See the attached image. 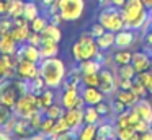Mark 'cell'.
<instances>
[{"instance_id":"obj_51","label":"cell","mask_w":152,"mask_h":140,"mask_svg":"<svg viewBox=\"0 0 152 140\" xmlns=\"http://www.w3.org/2000/svg\"><path fill=\"white\" fill-rule=\"evenodd\" d=\"M134 80L131 78H119V83H118V90H131Z\"/></svg>"},{"instance_id":"obj_55","label":"cell","mask_w":152,"mask_h":140,"mask_svg":"<svg viewBox=\"0 0 152 140\" xmlns=\"http://www.w3.org/2000/svg\"><path fill=\"white\" fill-rule=\"evenodd\" d=\"M57 0H39V5H41V8H44V10H48L51 5H54Z\"/></svg>"},{"instance_id":"obj_1","label":"cell","mask_w":152,"mask_h":140,"mask_svg":"<svg viewBox=\"0 0 152 140\" xmlns=\"http://www.w3.org/2000/svg\"><path fill=\"white\" fill-rule=\"evenodd\" d=\"M67 64L64 59L57 57H48V59H41L39 62V75L43 77L44 83L48 88H62L64 81L67 78Z\"/></svg>"},{"instance_id":"obj_37","label":"cell","mask_w":152,"mask_h":140,"mask_svg":"<svg viewBox=\"0 0 152 140\" xmlns=\"http://www.w3.org/2000/svg\"><path fill=\"white\" fill-rule=\"evenodd\" d=\"M95 107H96V111L100 112V116H102L103 119H106V117H110V116H115V114H113V107H111V101L103 99L102 103H98Z\"/></svg>"},{"instance_id":"obj_8","label":"cell","mask_w":152,"mask_h":140,"mask_svg":"<svg viewBox=\"0 0 152 140\" xmlns=\"http://www.w3.org/2000/svg\"><path fill=\"white\" fill-rule=\"evenodd\" d=\"M20 98V93L17 91L13 85V80L12 78H2L0 80V104L4 106H8L13 109V106L17 104V99Z\"/></svg>"},{"instance_id":"obj_31","label":"cell","mask_w":152,"mask_h":140,"mask_svg":"<svg viewBox=\"0 0 152 140\" xmlns=\"http://www.w3.org/2000/svg\"><path fill=\"white\" fill-rule=\"evenodd\" d=\"M113 60H115V65H126L131 64L132 60V51L131 49H116L115 54H113Z\"/></svg>"},{"instance_id":"obj_39","label":"cell","mask_w":152,"mask_h":140,"mask_svg":"<svg viewBox=\"0 0 152 140\" xmlns=\"http://www.w3.org/2000/svg\"><path fill=\"white\" fill-rule=\"evenodd\" d=\"M100 75L98 73H82V86H98Z\"/></svg>"},{"instance_id":"obj_58","label":"cell","mask_w":152,"mask_h":140,"mask_svg":"<svg viewBox=\"0 0 152 140\" xmlns=\"http://www.w3.org/2000/svg\"><path fill=\"white\" fill-rule=\"evenodd\" d=\"M110 140H119V139H118V137H113V139H110Z\"/></svg>"},{"instance_id":"obj_14","label":"cell","mask_w":152,"mask_h":140,"mask_svg":"<svg viewBox=\"0 0 152 140\" xmlns=\"http://www.w3.org/2000/svg\"><path fill=\"white\" fill-rule=\"evenodd\" d=\"M80 96L85 106H96L103 99H106V96L98 86H80Z\"/></svg>"},{"instance_id":"obj_9","label":"cell","mask_w":152,"mask_h":140,"mask_svg":"<svg viewBox=\"0 0 152 140\" xmlns=\"http://www.w3.org/2000/svg\"><path fill=\"white\" fill-rule=\"evenodd\" d=\"M15 73L21 80L30 81L33 78L39 77V64L26 60V59H20V60H17V65H15Z\"/></svg>"},{"instance_id":"obj_45","label":"cell","mask_w":152,"mask_h":140,"mask_svg":"<svg viewBox=\"0 0 152 140\" xmlns=\"http://www.w3.org/2000/svg\"><path fill=\"white\" fill-rule=\"evenodd\" d=\"M131 91L136 94V96L141 99V98H147L149 96V91H147V88L144 86L142 83H139V81H136L134 80V83H132V88H131Z\"/></svg>"},{"instance_id":"obj_24","label":"cell","mask_w":152,"mask_h":140,"mask_svg":"<svg viewBox=\"0 0 152 140\" xmlns=\"http://www.w3.org/2000/svg\"><path fill=\"white\" fill-rule=\"evenodd\" d=\"M41 36L46 38V39H53V41H56V42H61L62 38H64L61 26L59 25H53V23H48V26L44 28V31L41 33Z\"/></svg>"},{"instance_id":"obj_48","label":"cell","mask_w":152,"mask_h":140,"mask_svg":"<svg viewBox=\"0 0 152 140\" xmlns=\"http://www.w3.org/2000/svg\"><path fill=\"white\" fill-rule=\"evenodd\" d=\"M111 107H113V114H115V116H116V114H121V112H124V111L129 109V107L126 106L124 103H121V101L116 99V98L111 101Z\"/></svg>"},{"instance_id":"obj_54","label":"cell","mask_w":152,"mask_h":140,"mask_svg":"<svg viewBox=\"0 0 152 140\" xmlns=\"http://www.w3.org/2000/svg\"><path fill=\"white\" fill-rule=\"evenodd\" d=\"M139 140H152V127L149 130H145V132L139 133Z\"/></svg>"},{"instance_id":"obj_59","label":"cell","mask_w":152,"mask_h":140,"mask_svg":"<svg viewBox=\"0 0 152 140\" xmlns=\"http://www.w3.org/2000/svg\"><path fill=\"white\" fill-rule=\"evenodd\" d=\"M96 140H105V139H96Z\"/></svg>"},{"instance_id":"obj_29","label":"cell","mask_w":152,"mask_h":140,"mask_svg":"<svg viewBox=\"0 0 152 140\" xmlns=\"http://www.w3.org/2000/svg\"><path fill=\"white\" fill-rule=\"evenodd\" d=\"M25 2L26 0H8V15L12 20H17L23 16L25 10Z\"/></svg>"},{"instance_id":"obj_6","label":"cell","mask_w":152,"mask_h":140,"mask_svg":"<svg viewBox=\"0 0 152 140\" xmlns=\"http://www.w3.org/2000/svg\"><path fill=\"white\" fill-rule=\"evenodd\" d=\"M36 111H41L38 107V94L31 93V91L21 94L17 99V104L13 106V114L17 117H21V119H28Z\"/></svg>"},{"instance_id":"obj_60","label":"cell","mask_w":152,"mask_h":140,"mask_svg":"<svg viewBox=\"0 0 152 140\" xmlns=\"http://www.w3.org/2000/svg\"><path fill=\"white\" fill-rule=\"evenodd\" d=\"M151 31H152V26H151Z\"/></svg>"},{"instance_id":"obj_30","label":"cell","mask_w":152,"mask_h":140,"mask_svg":"<svg viewBox=\"0 0 152 140\" xmlns=\"http://www.w3.org/2000/svg\"><path fill=\"white\" fill-rule=\"evenodd\" d=\"M115 98H116V99H119L121 103H124L128 107H132L136 103H137V99H139V98L136 96L131 90H116Z\"/></svg>"},{"instance_id":"obj_43","label":"cell","mask_w":152,"mask_h":140,"mask_svg":"<svg viewBox=\"0 0 152 140\" xmlns=\"http://www.w3.org/2000/svg\"><path fill=\"white\" fill-rule=\"evenodd\" d=\"M15 26V21L10 18V16H4V18H0V36L2 34H8V33L13 29Z\"/></svg>"},{"instance_id":"obj_22","label":"cell","mask_w":152,"mask_h":140,"mask_svg":"<svg viewBox=\"0 0 152 140\" xmlns=\"http://www.w3.org/2000/svg\"><path fill=\"white\" fill-rule=\"evenodd\" d=\"M79 68L82 73H100V70L103 68V62L96 59H87V60L79 62Z\"/></svg>"},{"instance_id":"obj_3","label":"cell","mask_w":152,"mask_h":140,"mask_svg":"<svg viewBox=\"0 0 152 140\" xmlns=\"http://www.w3.org/2000/svg\"><path fill=\"white\" fill-rule=\"evenodd\" d=\"M72 59L79 64L87 59H93L98 52V46H96V39L93 38L90 33H83L80 38L72 44Z\"/></svg>"},{"instance_id":"obj_16","label":"cell","mask_w":152,"mask_h":140,"mask_svg":"<svg viewBox=\"0 0 152 140\" xmlns=\"http://www.w3.org/2000/svg\"><path fill=\"white\" fill-rule=\"evenodd\" d=\"M34 132H36V130L30 125L28 119H21V117H18L17 124H15L13 130H12V135H13L17 140H26L28 137H31Z\"/></svg>"},{"instance_id":"obj_34","label":"cell","mask_w":152,"mask_h":140,"mask_svg":"<svg viewBox=\"0 0 152 140\" xmlns=\"http://www.w3.org/2000/svg\"><path fill=\"white\" fill-rule=\"evenodd\" d=\"M116 75H118L119 78H131V80H134L136 78V70L134 67H132V64H126V65H119L118 68H116L115 72Z\"/></svg>"},{"instance_id":"obj_52","label":"cell","mask_w":152,"mask_h":140,"mask_svg":"<svg viewBox=\"0 0 152 140\" xmlns=\"http://www.w3.org/2000/svg\"><path fill=\"white\" fill-rule=\"evenodd\" d=\"M49 23H53V25H61V23H64V20L61 18V13H53V15H49Z\"/></svg>"},{"instance_id":"obj_35","label":"cell","mask_w":152,"mask_h":140,"mask_svg":"<svg viewBox=\"0 0 152 140\" xmlns=\"http://www.w3.org/2000/svg\"><path fill=\"white\" fill-rule=\"evenodd\" d=\"M48 23H49V20H46V16L39 15V16H36L34 20L30 21V29L34 33H43L44 28L48 26Z\"/></svg>"},{"instance_id":"obj_42","label":"cell","mask_w":152,"mask_h":140,"mask_svg":"<svg viewBox=\"0 0 152 140\" xmlns=\"http://www.w3.org/2000/svg\"><path fill=\"white\" fill-rule=\"evenodd\" d=\"M136 133V129L132 125H128V127H119L116 129V137L119 140H129L132 135Z\"/></svg>"},{"instance_id":"obj_33","label":"cell","mask_w":152,"mask_h":140,"mask_svg":"<svg viewBox=\"0 0 152 140\" xmlns=\"http://www.w3.org/2000/svg\"><path fill=\"white\" fill-rule=\"evenodd\" d=\"M134 80L144 85V86L147 88L149 94L152 96V68H151V70H147V72H141V73H137Z\"/></svg>"},{"instance_id":"obj_50","label":"cell","mask_w":152,"mask_h":140,"mask_svg":"<svg viewBox=\"0 0 152 140\" xmlns=\"http://www.w3.org/2000/svg\"><path fill=\"white\" fill-rule=\"evenodd\" d=\"M151 127H152L151 124H149V122H145V120H142V119H139L137 122L134 124V129H136V132H137V133L145 132V130H149Z\"/></svg>"},{"instance_id":"obj_47","label":"cell","mask_w":152,"mask_h":140,"mask_svg":"<svg viewBox=\"0 0 152 140\" xmlns=\"http://www.w3.org/2000/svg\"><path fill=\"white\" fill-rule=\"evenodd\" d=\"M105 31H106V29H105V26H103L100 21H96V23H93V25L90 26V31H88V33H90V34H92L93 38L96 39V38H100V36H102Z\"/></svg>"},{"instance_id":"obj_10","label":"cell","mask_w":152,"mask_h":140,"mask_svg":"<svg viewBox=\"0 0 152 140\" xmlns=\"http://www.w3.org/2000/svg\"><path fill=\"white\" fill-rule=\"evenodd\" d=\"M100 85L98 88L103 91L105 96H110V94H115L116 90H118V83H116V73L110 68L103 67L100 70Z\"/></svg>"},{"instance_id":"obj_20","label":"cell","mask_w":152,"mask_h":140,"mask_svg":"<svg viewBox=\"0 0 152 140\" xmlns=\"http://www.w3.org/2000/svg\"><path fill=\"white\" fill-rule=\"evenodd\" d=\"M18 49V44L15 42V39L12 38V34H2L0 36V54H8V55H15Z\"/></svg>"},{"instance_id":"obj_38","label":"cell","mask_w":152,"mask_h":140,"mask_svg":"<svg viewBox=\"0 0 152 140\" xmlns=\"http://www.w3.org/2000/svg\"><path fill=\"white\" fill-rule=\"evenodd\" d=\"M67 130H70V127H69V124H67V120H66V117H59V119H56V124H54V127H53V132H51V135H59V133H62V132H67ZM49 135V137H51Z\"/></svg>"},{"instance_id":"obj_25","label":"cell","mask_w":152,"mask_h":140,"mask_svg":"<svg viewBox=\"0 0 152 140\" xmlns=\"http://www.w3.org/2000/svg\"><path fill=\"white\" fill-rule=\"evenodd\" d=\"M103 117L100 116V112L96 111L95 106H85L83 107V124H102Z\"/></svg>"},{"instance_id":"obj_40","label":"cell","mask_w":152,"mask_h":140,"mask_svg":"<svg viewBox=\"0 0 152 140\" xmlns=\"http://www.w3.org/2000/svg\"><path fill=\"white\" fill-rule=\"evenodd\" d=\"M13 116V109L8 106H4L0 104V129H4L7 125V122L10 120V117Z\"/></svg>"},{"instance_id":"obj_49","label":"cell","mask_w":152,"mask_h":140,"mask_svg":"<svg viewBox=\"0 0 152 140\" xmlns=\"http://www.w3.org/2000/svg\"><path fill=\"white\" fill-rule=\"evenodd\" d=\"M26 42H28V44H33V46H38V47H39L41 42H43V36H41V33L31 31L30 36H28V39H26Z\"/></svg>"},{"instance_id":"obj_4","label":"cell","mask_w":152,"mask_h":140,"mask_svg":"<svg viewBox=\"0 0 152 140\" xmlns=\"http://www.w3.org/2000/svg\"><path fill=\"white\" fill-rule=\"evenodd\" d=\"M57 7L64 23H75L85 15L87 0H57Z\"/></svg>"},{"instance_id":"obj_18","label":"cell","mask_w":152,"mask_h":140,"mask_svg":"<svg viewBox=\"0 0 152 140\" xmlns=\"http://www.w3.org/2000/svg\"><path fill=\"white\" fill-rule=\"evenodd\" d=\"M39 51H41V57L48 59V57H57L61 52V46L59 42L53 41V39H46L43 38V42L39 46Z\"/></svg>"},{"instance_id":"obj_41","label":"cell","mask_w":152,"mask_h":140,"mask_svg":"<svg viewBox=\"0 0 152 140\" xmlns=\"http://www.w3.org/2000/svg\"><path fill=\"white\" fill-rule=\"evenodd\" d=\"M54 124H56V119H51V117H46V116H44V117H43V122H41L39 130H38V132H41V133H44V135L49 137L51 132H53Z\"/></svg>"},{"instance_id":"obj_44","label":"cell","mask_w":152,"mask_h":140,"mask_svg":"<svg viewBox=\"0 0 152 140\" xmlns=\"http://www.w3.org/2000/svg\"><path fill=\"white\" fill-rule=\"evenodd\" d=\"M43 117H44L43 111H36L34 114H31V116L28 117V122H30V125L33 127L36 132L39 130V125H41V122H43Z\"/></svg>"},{"instance_id":"obj_32","label":"cell","mask_w":152,"mask_h":140,"mask_svg":"<svg viewBox=\"0 0 152 140\" xmlns=\"http://www.w3.org/2000/svg\"><path fill=\"white\" fill-rule=\"evenodd\" d=\"M64 112H66V109L62 107V104L61 103H53L51 106H48L46 109L43 111V114L46 117H51V119H59V117L64 116Z\"/></svg>"},{"instance_id":"obj_12","label":"cell","mask_w":152,"mask_h":140,"mask_svg":"<svg viewBox=\"0 0 152 140\" xmlns=\"http://www.w3.org/2000/svg\"><path fill=\"white\" fill-rule=\"evenodd\" d=\"M132 67H134L136 73L141 72H147L152 68V54L147 51H132Z\"/></svg>"},{"instance_id":"obj_7","label":"cell","mask_w":152,"mask_h":140,"mask_svg":"<svg viewBox=\"0 0 152 140\" xmlns=\"http://www.w3.org/2000/svg\"><path fill=\"white\" fill-rule=\"evenodd\" d=\"M59 103L62 104L64 109H74V107H80L83 109L85 103H83L82 96H80V86L70 83L62 85V93L59 96Z\"/></svg>"},{"instance_id":"obj_17","label":"cell","mask_w":152,"mask_h":140,"mask_svg":"<svg viewBox=\"0 0 152 140\" xmlns=\"http://www.w3.org/2000/svg\"><path fill=\"white\" fill-rule=\"evenodd\" d=\"M132 109L139 114V117H141L142 120H145V122H149L152 125V103L147 98L137 99V103L132 106Z\"/></svg>"},{"instance_id":"obj_28","label":"cell","mask_w":152,"mask_h":140,"mask_svg":"<svg viewBox=\"0 0 152 140\" xmlns=\"http://www.w3.org/2000/svg\"><path fill=\"white\" fill-rule=\"evenodd\" d=\"M31 29H30V25H23V26H13V29L10 31L12 38L15 39V42L17 44H23V42H26L28 36H30Z\"/></svg>"},{"instance_id":"obj_46","label":"cell","mask_w":152,"mask_h":140,"mask_svg":"<svg viewBox=\"0 0 152 140\" xmlns=\"http://www.w3.org/2000/svg\"><path fill=\"white\" fill-rule=\"evenodd\" d=\"M48 140H77V133L74 130H67V132H62L59 135L48 137Z\"/></svg>"},{"instance_id":"obj_36","label":"cell","mask_w":152,"mask_h":140,"mask_svg":"<svg viewBox=\"0 0 152 140\" xmlns=\"http://www.w3.org/2000/svg\"><path fill=\"white\" fill-rule=\"evenodd\" d=\"M28 86H30V91H31V93H34V94L43 93V91L48 88L41 75H39V77H36V78H33V80H30V81H28Z\"/></svg>"},{"instance_id":"obj_56","label":"cell","mask_w":152,"mask_h":140,"mask_svg":"<svg viewBox=\"0 0 152 140\" xmlns=\"http://www.w3.org/2000/svg\"><path fill=\"white\" fill-rule=\"evenodd\" d=\"M124 3H126V0H110V5L116 7V8H119V10L124 7Z\"/></svg>"},{"instance_id":"obj_23","label":"cell","mask_w":152,"mask_h":140,"mask_svg":"<svg viewBox=\"0 0 152 140\" xmlns=\"http://www.w3.org/2000/svg\"><path fill=\"white\" fill-rule=\"evenodd\" d=\"M41 15V5L39 2H36V0H26L25 2V10H23V16L28 20V21H31V20H34L36 16Z\"/></svg>"},{"instance_id":"obj_13","label":"cell","mask_w":152,"mask_h":140,"mask_svg":"<svg viewBox=\"0 0 152 140\" xmlns=\"http://www.w3.org/2000/svg\"><path fill=\"white\" fill-rule=\"evenodd\" d=\"M15 57L17 60L20 59H26V60H31V62H36L39 64L41 62V51L38 46H33V44H28V42H23V44H18V49L15 52Z\"/></svg>"},{"instance_id":"obj_11","label":"cell","mask_w":152,"mask_h":140,"mask_svg":"<svg viewBox=\"0 0 152 140\" xmlns=\"http://www.w3.org/2000/svg\"><path fill=\"white\" fill-rule=\"evenodd\" d=\"M139 39L137 31L124 28L121 31L115 33V49H131Z\"/></svg>"},{"instance_id":"obj_5","label":"cell","mask_w":152,"mask_h":140,"mask_svg":"<svg viewBox=\"0 0 152 140\" xmlns=\"http://www.w3.org/2000/svg\"><path fill=\"white\" fill-rule=\"evenodd\" d=\"M98 21L105 26L106 31L118 33L121 29H124V20H123L121 10L113 5H108L98 13Z\"/></svg>"},{"instance_id":"obj_19","label":"cell","mask_w":152,"mask_h":140,"mask_svg":"<svg viewBox=\"0 0 152 140\" xmlns=\"http://www.w3.org/2000/svg\"><path fill=\"white\" fill-rule=\"evenodd\" d=\"M98 139V125L96 124H83L77 130V140H96Z\"/></svg>"},{"instance_id":"obj_61","label":"cell","mask_w":152,"mask_h":140,"mask_svg":"<svg viewBox=\"0 0 152 140\" xmlns=\"http://www.w3.org/2000/svg\"><path fill=\"white\" fill-rule=\"evenodd\" d=\"M36 2H39V0H36Z\"/></svg>"},{"instance_id":"obj_21","label":"cell","mask_w":152,"mask_h":140,"mask_svg":"<svg viewBox=\"0 0 152 140\" xmlns=\"http://www.w3.org/2000/svg\"><path fill=\"white\" fill-rule=\"evenodd\" d=\"M53 103H56V90L53 88H46L43 93L38 94V107L41 111H44L48 106H51Z\"/></svg>"},{"instance_id":"obj_2","label":"cell","mask_w":152,"mask_h":140,"mask_svg":"<svg viewBox=\"0 0 152 140\" xmlns=\"http://www.w3.org/2000/svg\"><path fill=\"white\" fill-rule=\"evenodd\" d=\"M121 15L124 20V28L139 31L149 18V8L142 0H126L121 8Z\"/></svg>"},{"instance_id":"obj_53","label":"cell","mask_w":152,"mask_h":140,"mask_svg":"<svg viewBox=\"0 0 152 140\" xmlns=\"http://www.w3.org/2000/svg\"><path fill=\"white\" fill-rule=\"evenodd\" d=\"M8 15V0H0V16Z\"/></svg>"},{"instance_id":"obj_15","label":"cell","mask_w":152,"mask_h":140,"mask_svg":"<svg viewBox=\"0 0 152 140\" xmlns=\"http://www.w3.org/2000/svg\"><path fill=\"white\" fill-rule=\"evenodd\" d=\"M64 117H66V120H67V124H69L70 130H74L75 133H77V130L83 125V109H80V107L66 109Z\"/></svg>"},{"instance_id":"obj_26","label":"cell","mask_w":152,"mask_h":140,"mask_svg":"<svg viewBox=\"0 0 152 140\" xmlns=\"http://www.w3.org/2000/svg\"><path fill=\"white\" fill-rule=\"evenodd\" d=\"M113 137H116L115 122H111V120H103L102 124H98V139L110 140Z\"/></svg>"},{"instance_id":"obj_27","label":"cell","mask_w":152,"mask_h":140,"mask_svg":"<svg viewBox=\"0 0 152 140\" xmlns=\"http://www.w3.org/2000/svg\"><path fill=\"white\" fill-rule=\"evenodd\" d=\"M96 46L100 51H110L115 47V33L113 31H105L100 38H96Z\"/></svg>"},{"instance_id":"obj_57","label":"cell","mask_w":152,"mask_h":140,"mask_svg":"<svg viewBox=\"0 0 152 140\" xmlns=\"http://www.w3.org/2000/svg\"><path fill=\"white\" fill-rule=\"evenodd\" d=\"M5 75H7V67H5L4 60L0 59V80H2V78H5Z\"/></svg>"}]
</instances>
